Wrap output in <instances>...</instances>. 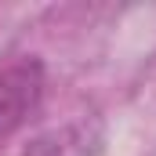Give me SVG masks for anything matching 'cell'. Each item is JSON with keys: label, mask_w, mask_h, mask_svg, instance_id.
Instances as JSON below:
<instances>
[{"label": "cell", "mask_w": 156, "mask_h": 156, "mask_svg": "<svg viewBox=\"0 0 156 156\" xmlns=\"http://www.w3.org/2000/svg\"><path fill=\"white\" fill-rule=\"evenodd\" d=\"M44 102V62L37 55L0 58V142H7Z\"/></svg>", "instance_id": "6da1fadb"}, {"label": "cell", "mask_w": 156, "mask_h": 156, "mask_svg": "<svg viewBox=\"0 0 156 156\" xmlns=\"http://www.w3.org/2000/svg\"><path fill=\"white\" fill-rule=\"evenodd\" d=\"M102 153H105V123L98 116H80L62 127H51L29 138V145L22 149V156H102Z\"/></svg>", "instance_id": "7a4b0ae2"}]
</instances>
